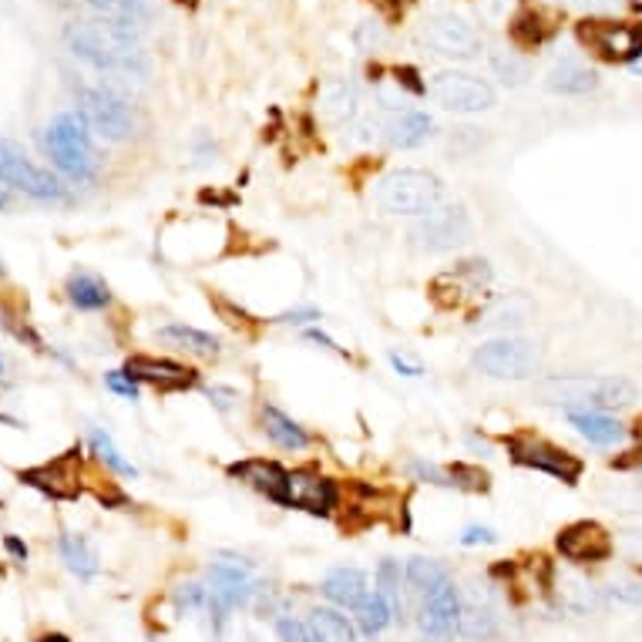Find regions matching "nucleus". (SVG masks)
<instances>
[{
    "label": "nucleus",
    "mask_w": 642,
    "mask_h": 642,
    "mask_svg": "<svg viewBox=\"0 0 642 642\" xmlns=\"http://www.w3.org/2000/svg\"><path fill=\"white\" fill-rule=\"evenodd\" d=\"M104 387H108L111 394L125 397V400H139V380H135L132 374H125V370H108V374H104Z\"/></svg>",
    "instance_id": "obj_43"
},
{
    "label": "nucleus",
    "mask_w": 642,
    "mask_h": 642,
    "mask_svg": "<svg viewBox=\"0 0 642 642\" xmlns=\"http://www.w3.org/2000/svg\"><path fill=\"white\" fill-rule=\"evenodd\" d=\"M0 186L8 192H21L27 199H37V202H65L68 199V189L65 182L51 175L47 168L34 165L18 145L11 142H0Z\"/></svg>",
    "instance_id": "obj_5"
},
{
    "label": "nucleus",
    "mask_w": 642,
    "mask_h": 642,
    "mask_svg": "<svg viewBox=\"0 0 642 642\" xmlns=\"http://www.w3.org/2000/svg\"><path fill=\"white\" fill-rule=\"evenodd\" d=\"M78 114L88 129L108 142H125L135 135V111L132 104L114 95L111 88H81L78 91Z\"/></svg>",
    "instance_id": "obj_9"
},
{
    "label": "nucleus",
    "mask_w": 642,
    "mask_h": 642,
    "mask_svg": "<svg viewBox=\"0 0 642 642\" xmlns=\"http://www.w3.org/2000/svg\"><path fill=\"white\" fill-rule=\"evenodd\" d=\"M431 98L454 114H478V111H491L498 95L495 88L468 71H441L431 81Z\"/></svg>",
    "instance_id": "obj_11"
},
{
    "label": "nucleus",
    "mask_w": 642,
    "mask_h": 642,
    "mask_svg": "<svg viewBox=\"0 0 642 642\" xmlns=\"http://www.w3.org/2000/svg\"><path fill=\"white\" fill-rule=\"evenodd\" d=\"M283 323H294V326H307V323H317L320 320V310L317 307H297V310H289L279 317Z\"/></svg>",
    "instance_id": "obj_48"
},
{
    "label": "nucleus",
    "mask_w": 642,
    "mask_h": 642,
    "mask_svg": "<svg viewBox=\"0 0 642 642\" xmlns=\"http://www.w3.org/2000/svg\"><path fill=\"white\" fill-rule=\"evenodd\" d=\"M498 535H495V529H488V524H468V529L461 532V545H468V549H475V545H491Z\"/></svg>",
    "instance_id": "obj_46"
},
{
    "label": "nucleus",
    "mask_w": 642,
    "mask_h": 642,
    "mask_svg": "<svg viewBox=\"0 0 642 642\" xmlns=\"http://www.w3.org/2000/svg\"><path fill=\"white\" fill-rule=\"evenodd\" d=\"M44 152L54 168L68 175L71 182H95L98 179V152L91 142V129L78 111H62L44 129Z\"/></svg>",
    "instance_id": "obj_2"
},
{
    "label": "nucleus",
    "mask_w": 642,
    "mask_h": 642,
    "mask_svg": "<svg viewBox=\"0 0 642 642\" xmlns=\"http://www.w3.org/2000/svg\"><path fill=\"white\" fill-rule=\"evenodd\" d=\"M125 374H132L139 384H148L158 394H179V390H192L199 384V370L165 361V357H148V354L129 357Z\"/></svg>",
    "instance_id": "obj_17"
},
{
    "label": "nucleus",
    "mask_w": 642,
    "mask_h": 642,
    "mask_svg": "<svg viewBox=\"0 0 642 642\" xmlns=\"http://www.w3.org/2000/svg\"><path fill=\"white\" fill-rule=\"evenodd\" d=\"M568 424L596 447H616L626 438V428L602 411H568Z\"/></svg>",
    "instance_id": "obj_26"
},
{
    "label": "nucleus",
    "mask_w": 642,
    "mask_h": 642,
    "mask_svg": "<svg viewBox=\"0 0 642 642\" xmlns=\"http://www.w3.org/2000/svg\"><path fill=\"white\" fill-rule=\"evenodd\" d=\"M387 361H390V367H394L400 377H421V374H424V367H421V364L407 361L403 354H397V350H390V357H387Z\"/></svg>",
    "instance_id": "obj_47"
},
{
    "label": "nucleus",
    "mask_w": 642,
    "mask_h": 642,
    "mask_svg": "<svg viewBox=\"0 0 642 642\" xmlns=\"http://www.w3.org/2000/svg\"><path fill=\"white\" fill-rule=\"evenodd\" d=\"M57 552H62V562L71 575L78 578H95L101 572V558L95 552V545L85 539V535H75V532H65L57 539Z\"/></svg>",
    "instance_id": "obj_27"
},
{
    "label": "nucleus",
    "mask_w": 642,
    "mask_h": 642,
    "mask_svg": "<svg viewBox=\"0 0 642 642\" xmlns=\"http://www.w3.org/2000/svg\"><path fill=\"white\" fill-rule=\"evenodd\" d=\"M307 629H310V639L313 642H357L354 619H346L343 609H336V606H317V609H310Z\"/></svg>",
    "instance_id": "obj_25"
},
{
    "label": "nucleus",
    "mask_w": 642,
    "mask_h": 642,
    "mask_svg": "<svg viewBox=\"0 0 642 642\" xmlns=\"http://www.w3.org/2000/svg\"><path fill=\"white\" fill-rule=\"evenodd\" d=\"M555 549L562 558H568L575 565H593V562H606L612 555V535L599 521H572L558 532Z\"/></svg>",
    "instance_id": "obj_16"
},
{
    "label": "nucleus",
    "mask_w": 642,
    "mask_h": 642,
    "mask_svg": "<svg viewBox=\"0 0 642 642\" xmlns=\"http://www.w3.org/2000/svg\"><path fill=\"white\" fill-rule=\"evenodd\" d=\"M320 593L343 612H354L374 589H370V578L364 568H354V565H336L326 572Z\"/></svg>",
    "instance_id": "obj_20"
},
{
    "label": "nucleus",
    "mask_w": 642,
    "mask_h": 642,
    "mask_svg": "<svg viewBox=\"0 0 642 642\" xmlns=\"http://www.w3.org/2000/svg\"><path fill=\"white\" fill-rule=\"evenodd\" d=\"M626 545H629V552H632V555H642V529L626 532Z\"/></svg>",
    "instance_id": "obj_52"
},
{
    "label": "nucleus",
    "mask_w": 642,
    "mask_h": 642,
    "mask_svg": "<svg viewBox=\"0 0 642 642\" xmlns=\"http://www.w3.org/2000/svg\"><path fill=\"white\" fill-rule=\"evenodd\" d=\"M34 642H71L65 632H44V635H37Z\"/></svg>",
    "instance_id": "obj_53"
},
{
    "label": "nucleus",
    "mask_w": 642,
    "mask_h": 642,
    "mask_svg": "<svg viewBox=\"0 0 642 642\" xmlns=\"http://www.w3.org/2000/svg\"><path fill=\"white\" fill-rule=\"evenodd\" d=\"M461 622V593L447 578L444 586L428 593L418 609V632L421 642H454Z\"/></svg>",
    "instance_id": "obj_14"
},
{
    "label": "nucleus",
    "mask_w": 642,
    "mask_h": 642,
    "mask_svg": "<svg viewBox=\"0 0 642 642\" xmlns=\"http://www.w3.org/2000/svg\"><path fill=\"white\" fill-rule=\"evenodd\" d=\"M498 632V616L491 609L488 599H461V622H457V635L485 642Z\"/></svg>",
    "instance_id": "obj_28"
},
{
    "label": "nucleus",
    "mask_w": 642,
    "mask_h": 642,
    "mask_svg": "<svg viewBox=\"0 0 642 642\" xmlns=\"http://www.w3.org/2000/svg\"><path fill=\"white\" fill-rule=\"evenodd\" d=\"M578 41L586 44L593 54L612 65H632L642 57V37L635 27L609 21V18H589L578 24Z\"/></svg>",
    "instance_id": "obj_12"
},
{
    "label": "nucleus",
    "mask_w": 642,
    "mask_h": 642,
    "mask_svg": "<svg viewBox=\"0 0 642 642\" xmlns=\"http://www.w3.org/2000/svg\"><path fill=\"white\" fill-rule=\"evenodd\" d=\"M407 475H411L414 482H424V485L451 488V475H447V468H441V464H434V461H421V457L407 461Z\"/></svg>",
    "instance_id": "obj_37"
},
{
    "label": "nucleus",
    "mask_w": 642,
    "mask_h": 642,
    "mask_svg": "<svg viewBox=\"0 0 642 642\" xmlns=\"http://www.w3.org/2000/svg\"><path fill=\"white\" fill-rule=\"evenodd\" d=\"M451 575H447V568L441 565V562H434V558H411L403 565V582H407V589L411 593H418L421 599L428 596V593H434L438 586H444Z\"/></svg>",
    "instance_id": "obj_30"
},
{
    "label": "nucleus",
    "mask_w": 642,
    "mask_h": 642,
    "mask_svg": "<svg viewBox=\"0 0 642 642\" xmlns=\"http://www.w3.org/2000/svg\"><path fill=\"white\" fill-rule=\"evenodd\" d=\"M390 622H394V612H390L387 599H384L377 589L354 609V626H357V632H364L367 639L384 635V629H387Z\"/></svg>",
    "instance_id": "obj_32"
},
{
    "label": "nucleus",
    "mask_w": 642,
    "mask_h": 642,
    "mask_svg": "<svg viewBox=\"0 0 642 642\" xmlns=\"http://www.w3.org/2000/svg\"><path fill=\"white\" fill-rule=\"evenodd\" d=\"M403 586H407V582H403L400 562L384 558V562L377 565V593L387 599V606H390V612H394V622L403 619V593H400Z\"/></svg>",
    "instance_id": "obj_34"
},
{
    "label": "nucleus",
    "mask_w": 642,
    "mask_h": 642,
    "mask_svg": "<svg viewBox=\"0 0 642 642\" xmlns=\"http://www.w3.org/2000/svg\"><path fill=\"white\" fill-rule=\"evenodd\" d=\"M505 447H508V457L518 464V468L542 472V475H549L555 482H565V485H575L582 478V461L572 451H565V447H558V444H552L539 434H511L505 441Z\"/></svg>",
    "instance_id": "obj_8"
},
{
    "label": "nucleus",
    "mask_w": 642,
    "mask_h": 642,
    "mask_svg": "<svg viewBox=\"0 0 642 642\" xmlns=\"http://www.w3.org/2000/svg\"><path fill=\"white\" fill-rule=\"evenodd\" d=\"M4 549H8V555H11L18 565H24V562H27V555H31V552H27V545H24L18 535H8V539H4Z\"/></svg>",
    "instance_id": "obj_50"
},
{
    "label": "nucleus",
    "mask_w": 642,
    "mask_h": 642,
    "mask_svg": "<svg viewBox=\"0 0 642 642\" xmlns=\"http://www.w3.org/2000/svg\"><path fill=\"white\" fill-rule=\"evenodd\" d=\"M0 380H4V361H0Z\"/></svg>",
    "instance_id": "obj_57"
},
{
    "label": "nucleus",
    "mask_w": 642,
    "mask_h": 642,
    "mask_svg": "<svg viewBox=\"0 0 642 642\" xmlns=\"http://www.w3.org/2000/svg\"><path fill=\"white\" fill-rule=\"evenodd\" d=\"M606 599L619 602V606H642V582L632 578H616L606 589Z\"/></svg>",
    "instance_id": "obj_40"
},
{
    "label": "nucleus",
    "mask_w": 642,
    "mask_h": 642,
    "mask_svg": "<svg viewBox=\"0 0 642 642\" xmlns=\"http://www.w3.org/2000/svg\"><path fill=\"white\" fill-rule=\"evenodd\" d=\"M447 475H451V488H461V491H488L491 488V478L488 472L482 468V464H447Z\"/></svg>",
    "instance_id": "obj_36"
},
{
    "label": "nucleus",
    "mask_w": 642,
    "mask_h": 642,
    "mask_svg": "<svg viewBox=\"0 0 642 642\" xmlns=\"http://www.w3.org/2000/svg\"><path fill=\"white\" fill-rule=\"evenodd\" d=\"M635 31H639V37H642V24H639V27H635Z\"/></svg>",
    "instance_id": "obj_58"
},
{
    "label": "nucleus",
    "mask_w": 642,
    "mask_h": 642,
    "mask_svg": "<svg viewBox=\"0 0 642 642\" xmlns=\"http://www.w3.org/2000/svg\"><path fill=\"white\" fill-rule=\"evenodd\" d=\"M303 336H307L310 343H317V346H323V350H333V354H340V357H346V350H343V346H340V343H336L333 336H326L323 330H307Z\"/></svg>",
    "instance_id": "obj_49"
},
{
    "label": "nucleus",
    "mask_w": 642,
    "mask_h": 642,
    "mask_svg": "<svg viewBox=\"0 0 642 642\" xmlns=\"http://www.w3.org/2000/svg\"><path fill=\"white\" fill-rule=\"evenodd\" d=\"M158 340L171 350H179V354H186V357H196V361H215L222 354L219 336H212L199 326H189V323H165L158 330Z\"/></svg>",
    "instance_id": "obj_22"
},
{
    "label": "nucleus",
    "mask_w": 642,
    "mask_h": 642,
    "mask_svg": "<svg viewBox=\"0 0 642 642\" xmlns=\"http://www.w3.org/2000/svg\"><path fill=\"white\" fill-rule=\"evenodd\" d=\"M549 34H552V27L545 24V18L539 11H521L511 21V41L518 47H539V44H545Z\"/></svg>",
    "instance_id": "obj_35"
},
{
    "label": "nucleus",
    "mask_w": 642,
    "mask_h": 642,
    "mask_svg": "<svg viewBox=\"0 0 642 642\" xmlns=\"http://www.w3.org/2000/svg\"><path fill=\"white\" fill-rule=\"evenodd\" d=\"M434 135V119L424 111H414V108H400V111H390L387 122H384V139L387 145L394 148H421L428 139Z\"/></svg>",
    "instance_id": "obj_21"
},
{
    "label": "nucleus",
    "mask_w": 642,
    "mask_h": 642,
    "mask_svg": "<svg viewBox=\"0 0 642 642\" xmlns=\"http://www.w3.org/2000/svg\"><path fill=\"white\" fill-rule=\"evenodd\" d=\"M91 4H95V8H111V11H114V8L122 4V0H91Z\"/></svg>",
    "instance_id": "obj_54"
},
{
    "label": "nucleus",
    "mask_w": 642,
    "mask_h": 642,
    "mask_svg": "<svg viewBox=\"0 0 642 642\" xmlns=\"http://www.w3.org/2000/svg\"><path fill=\"white\" fill-rule=\"evenodd\" d=\"M206 397H209V403L215 407V411H222V414H229L232 407H236V400H240V394L232 390V387H225V384H212V387H206Z\"/></svg>",
    "instance_id": "obj_45"
},
{
    "label": "nucleus",
    "mask_w": 642,
    "mask_h": 642,
    "mask_svg": "<svg viewBox=\"0 0 642 642\" xmlns=\"http://www.w3.org/2000/svg\"><path fill=\"white\" fill-rule=\"evenodd\" d=\"M206 586H209V602L222 606L225 612L232 609H246L256 599V578H253V565L240 555L222 552L209 572H206Z\"/></svg>",
    "instance_id": "obj_10"
},
{
    "label": "nucleus",
    "mask_w": 642,
    "mask_h": 642,
    "mask_svg": "<svg viewBox=\"0 0 642 642\" xmlns=\"http://www.w3.org/2000/svg\"><path fill=\"white\" fill-rule=\"evenodd\" d=\"M424 41L441 57H475L482 51L478 31L454 14H438L424 24Z\"/></svg>",
    "instance_id": "obj_18"
},
{
    "label": "nucleus",
    "mask_w": 642,
    "mask_h": 642,
    "mask_svg": "<svg viewBox=\"0 0 642 642\" xmlns=\"http://www.w3.org/2000/svg\"><path fill=\"white\" fill-rule=\"evenodd\" d=\"M632 434H635V441H639V444H642V418H639V421H635V428H632Z\"/></svg>",
    "instance_id": "obj_56"
},
{
    "label": "nucleus",
    "mask_w": 642,
    "mask_h": 642,
    "mask_svg": "<svg viewBox=\"0 0 642 642\" xmlns=\"http://www.w3.org/2000/svg\"><path fill=\"white\" fill-rule=\"evenodd\" d=\"M374 202L387 215L421 219L444 202V182L428 168H394L377 182Z\"/></svg>",
    "instance_id": "obj_4"
},
{
    "label": "nucleus",
    "mask_w": 642,
    "mask_h": 642,
    "mask_svg": "<svg viewBox=\"0 0 642 642\" xmlns=\"http://www.w3.org/2000/svg\"><path fill=\"white\" fill-rule=\"evenodd\" d=\"M539 397L545 403H558L565 411H606V407H626L635 400V387L626 377H549L539 384Z\"/></svg>",
    "instance_id": "obj_3"
},
{
    "label": "nucleus",
    "mask_w": 642,
    "mask_h": 642,
    "mask_svg": "<svg viewBox=\"0 0 642 642\" xmlns=\"http://www.w3.org/2000/svg\"><path fill=\"white\" fill-rule=\"evenodd\" d=\"M229 478L243 482L246 488H253L263 498H269V501L286 508V478H289V472L283 468L279 461H269V457L236 461V464H229Z\"/></svg>",
    "instance_id": "obj_19"
},
{
    "label": "nucleus",
    "mask_w": 642,
    "mask_h": 642,
    "mask_svg": "<svg viewBox=\"0 0 642 642\" xmlns=\"http://www.w3.org/2000/svg\"><path fill=\"white\" fill-rule=\"evenodd\" d=\"M491 68H495V75H498L505 85H518V81L524 78V65L518 62L514 54H508V51H501V54L491 57Z\"/></svg>",
    "instance_id": "obj_41"
},
{
    "label": "nucleus",
    "mask_w": 642,
    "mask_h": 642,
    "mask_svg": "<svg viewBox=\"0 0 642 642\" xmlns=\"http://www.w3.org/2000/svg\"><path fill=\"white\" fill-rule=\"evenodd\" d=\"M558 602H562V609L572 612V616H593V612L602 609L606 593L596 589L593 582H586V578H562V586H558Z\"/></svg>",
    "instance_id": "obj_29"
},
{
    "label": "nucleus",
    "mask_w": 642,
    "mask_h": 642,
    "mask_svg": "<svg viewBox=\"0 0 642 642\" xmlns=\"http://www.w3.org/2000/svg\"><path fill=\"white\" fill-rule=\"evenodd\" d=\"M475 236V222L464 206H438L434 212L414 219L411 225V243L421 253H454L468 246Z\"/></svg>",
    "instance_id": "obj_7"
},
{
    "label": "nucleus",
    "mask_w": 642,
    "mask_h": 642,
    "mask_svg": "<svg viewBox=\"0 0 642 642\" xmlns=\"http://www.w3.org/2000/svg\"><path fill=\"white\" fill-rule=\"evenodd\" d=\"M276 639H279V642H313L307 622H300V619H294V616H283V619L276 622Z\"/></svg>",
    "instance_id": "obj_44"
},
{
    "label": "nucleus",
    "mask_w": 642,
    "mask_h": 642,
    "mask_svg": "<svg viewBox=\"0 0 642 642\" xmlns=\"http://www.w3.org/2000/svg\"><path fill=\"white\" fill-rule=\"evenodd\" d=\"M361 111V98H357V91L350 88V85H336L333 91H330V114L333 119H354V114Z\"/></svg>",
    "instance_id": "obj_38"
},
{
    "label": "nucleus",
    "mask_w": 642,
    "mask_h": 642,
    "mask_svg": "<svg viewBox=\"0 0 642 642\" xmlns=\"http://www.w3.org/2000/svg\"><path fill=\"white\" fill-rule=\"evenodd\" d=\"M27 488L54 498V501H75L81 495V451L71 447L62 457H54L37 468H27L18 475Z\"/></svg>",
    "instance_id": "obj_13"
},
{
    "label": "nucleus",
    "mask_w": 642,
    "mask_h": 642,
    "mask_svg": "<svg viewBox=\"0 0 642 642\" xmlns=\"http://www.w3.org/2000/svg\"><path fill=\"white\" fill-rule=\"evenodd\" d=\"M259 424H263V434H266L276 447H283V451H307V447L313 444L310 431H307L300 421L289 418L286 411H279L276 403H263V407H259Z\"/></svg>",
    "instance_id": "obj_23"
},
{
    "label": "nucleus",
    "mask_w": 642,
    "mask_h": 642,
    "mask_svg": "<svg viewBox=\"0 0 642 642\" xmlns=\"http://www.w3.org/2000/svg\"><path fill=\"white\" fill-rule=\"evenodd\" d=\"M596 85H599L596 71L582 68V65H575V62H562V65H555L552 75H549V88H552L555 95H589V91H596Z\"/></svg>",
    "instance_id": "obj_31"
},
{
    "label": "nucleus",
    "mask_w": 642,
    "mask_h": 642,
    "mask_svg": "<svg viewBox=\"0 0 642 642\" xmlns=\"http://www.w3.org/2000/svg\"><path fill=\"white\" fill-rule=\"evenodd\" d=\"M65 294H68L71 307L81 310V313H101V310L111 307V289H108V283L101 276H95V273H85V269H78V273L68 276Z\"/></svg>",
    "instance_id": "obj_24"
},
{
    "label": "nucleus",
    "mask_w": 642,
    "mask_h": 642,
    "mask_svg": "<svg viewBox=\"0 0 642 642\" xmlns=\"http://www.w3.org/2000/svg\"><path fill=\"white\" fill-rule=\"evenodd\" d=\"M88 447H91L95 461L104 464V468L114 472L119 478H135V475H139V472H135V464L122 457V451L114 447V441H111L101 428H91V431H88Z\"/></svg>",
    "instance_id": "obj_33"
},
{
    "label": "nucleus",
    "mask_w": 642,
    "mask_h": 642,
    "mask_svg": "<svg viewBox=\"0 0 642 642\" xmlns=\"http://www.w3.org/2000/svg\"><path fill=\"white\" fill-rule=\"evenodd\" d=\"M616 501H619V508H626V511H639V514H642V488L626 491V495H619Z\"/></svg>",
    "instance_id": "obj_51"
},
{
    "label": "nucleus",
    "mask_w": 642,
    "mask_h": 642,
    "mask_svg": "<svg viewBox=\"0 0 642 642\" xmlns=\"http://www.w3.org/2000/svg\"><path fill=\"white\" fill-rule=\"evenodd\" d=\"M175 602H179L186 612L209 609V586H202V582H186V586L175 589Z\"/></svg>",
    "instance_id": "obj_39"
},
{
    "label": "nucleus",
    "mask_w": 642,
    "mask_h": 642,
    "mask_svg": "<svg viewBox=\"0 0 642 642\" xmlns=\"http://www.w3.org/2000/svg\"><path fill=\"white\" fill-rule=\"evenodd\" d=\"M340 505L336 485L320 475L317 468H297L286 478V508H300L317 518H330L333 508Z\"/></svg>",
    "instance_id": "obj_15"
},
{
    "label": "nucleus",
    "mask_w": 642,
    "mask_h": 642,
    "mask_svg": "<svg viewBox=\"0 0 642 642\" xmlns=\"http://www.w3.org/2000/svg\"><path fill=\"white\" fill-rule=\"evenodd\" d=\"M472 364L495 380H529L539 370V346L524 336H495L475 350Z\"/></svg>",
    "instance_id": "obj_6"
},
{
    "label": "nucleus",
    "mask_w": 642,
    "mask_h": 642,
    "mask_svg": "<svg viewBox=\"0 0 642 642\" xmlns=\"http://www.w3.org/2000/svg\"><path fill=\"white\" fill-rule=\"evenodd\" d=\"M8 206H11V192L0 186V209H8Z\"/></svg>",
    "instance_id": "obj_55"
},
{
    "label": "nucleus",
    "mask_w": 642,
    "mask_h": 642,
    "mask_svg": "<svg viewBox=\"0 0 642 642\" xmlns=\"http://www.w3.org/2000/svg\"><path fill=\"white\" fill-rule=\"evenodd\" d=\"M68 47L85 65L101 75H145V57L135 44V34L125 21L104 18V21H78L68 27Z\"/></svg>",
    "instance_id": "obj_1"
},
{
    "label": "nucleus",
    "mask_w": 642,
    "mask_h": 642,
    "mask_svg": "<svg viewBox=\"0 0 642 642\" xmlns=\"http://www.w3.org/2000/svg\"><path fill=\"white\" fill-rule=\"evenodd\" d=\"M212 307H215V310L222 313V320H225V323H229L232 330H240V333H250V330L256 326V323H253V317H250L246 310H240L236 303H229V300H222V297H215V300H212Z\"/></svg>",
    "instance_id": "obj_42"
}]
</instances>
